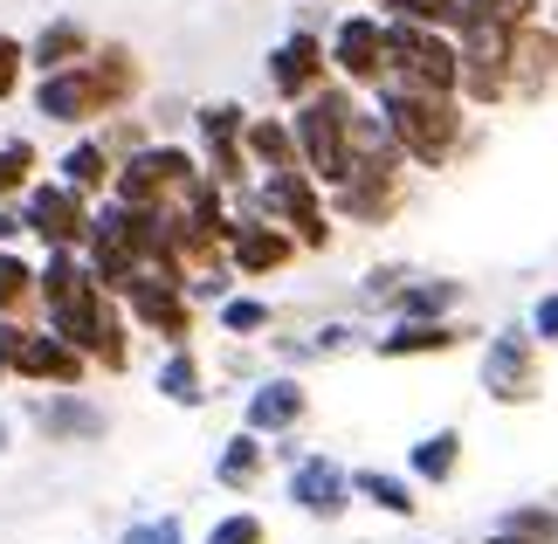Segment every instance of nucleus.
Here are the masks:
<instances>
[{
  "label": "nucleus",
  "instance_id": "obj_1",
  "mask_svg": "<svg viewBox=\"0 0 558 544\" xmlns=\"http://www.w3.org/2000/svg\"><path fill=\"white\" fill-rule=\"evenodd\" d=\"M35 311L56 338H70L90 359V373H104V379L132 373V344H124L132 317H124V303L104 290L97 269L76 249H49V263H35Z\"/></svg>",
  "mask_w": 558,
  "mask_h": 544
},
{
  "label": "nucleus",
  "instance_id": "obj_2",
  "mask_svg": "<svg viewBox=\"0 0 558 544\" xmlns=\"http://www.w3.org/2000/svg\"><path fill=\"white\" fill-rule=\"evenodd\" d=\"M373 111L386 118L400 159L421 166V172H441L448 159L462 152V124H469V104L462 97H435V90H407V83H379L373 90Z\"/></svg>",
  "mask_w": 558,
  "mask_h": 544
},
{
  "label": "nucleus",
  "instance_id": "obj_3",
  "mask_svg": "<svg viewBox=\"0 0 558 544\" xmlns=\"http://www.w3.org/2000/svg\"><path fill=\"white\" fill-rule=\"evenodd\" d=\"M207 180V166H201V152H186L173 138H153V145H138L132 159H118L111 172V201L124 207H153V214H180L186 207V193Z\"/></svg>",
  "mask_w": 558,
  "mask_h": 544
},
{
  "label": "nucleus",
  "instance_id": "obj_4",
  "mask_svg": "<svg viewBox=\"0 0 558 544\" xmlns=\"http://www.w3.org/2000/svg\"><path fill=\"white\" fill-rule=\"evenodd\" d=\"M352 97L345 83H325V90H311L304 104H290V132H296V166L311 172L317 186H338L352 172V138H345V118H352Z\"/></svg>",
  "mask_w": 558,
  "mask_h": 544
},
{
  "label": "nucleus",
  "instance_id": "obj_5",
  "mask_svg": "<svg viewBox=\"0 0 558 544\" xmlns=\"http://www.w3.org/2000/svg\"><path fill=\"white\" fill-rule=\"evenodd\" d=\"M248 201H255V214H269L276 228H290V234H296V249H311V255H325V249H331V234H338L331 201H325V186H317L304 166L263 172V180L248 186Z\"/></svg>",
  "mask_w": 558,
  "mask_h": 544
},
{
  "label": "nucleus",
  "instance_id": "obj_6",
  "mask_svg": "<svg viewBox=\"0 0 558 544\" xmlns=\"http://www.w3.org/2000/svg\"><path fill=\"white\" fill-rule=\"evenodd\" d=\"M386 83L456 97V83H462L456 35H441V28H414V21H386Z\"/></svg>",
  "mask_w": 558,
  "mask_h": 544
},
{
  "label": "nucleus",
  "instance_id": "obj_7",
  "mask_svg": "<svg viewBox=\"0 0 558 544\" xmlns=\"http://www.w3.org/2000/svg\"><path fill=\"white\" fill-rule=\"evenodd\" d=\"M483 394L497 407H524L538 400V379H545V344L524 331V324H504V331L483 338V365H476Z\"/></svg>",
  "mask_w": 558,
  "mask_h": 544
},
{
  "label": "nucleus",
  "instance_id": "obj_8",
  "mask_svg": "<svg viewBox=\"0 0 558 544\" xmlns=\"http://www.w3.org/2000/svg\"><path fill=\"white\" fill-rule=\"evenodd\" d=\"M325 62H331V83L373 97L386 83V14H373V8L338 14V28L325 35Z\"/></svg>",
  "mask_w": 558,
  "mask_h": 544
},
{
  "label": "nucleus",
  "instance_id": "obj_9",
  "mask_svg": "<svg viewBox=\"0 0 558 544\" xmlns=\"http://www.w3.org/2000/svg\"><path fill=\"white\" fill-rule=\"evenodd\" d=\"M90 207L97 201H83L76 186H62V180H28V193L14 201L21 214V234H35L41 249H76L83 255V234H90Z\"/></svg>",
  "mask_w": 558,
  "mask_h": 544
},
{
  "label": "nucleus",
  "instance_id": "obj_10",
  "mask_svg": "<svg viewBox=\"0 0 558 544\" xmlns=\"http://www.w3.org/2000/svg\"><path fill=\"white\" fill-rule=\"evenodd\" d=\"M28 427L56 448H97L104 434H111V407L90 400L83 386H41L28 400Z\"/></svg>",
  "mask_w": 558,
  "mask_h": 544
},
{
  "label": "nucleus",
  "instance_id": "obj_11",
  "mask_svg": "<svg viewBox=\"0 0 558 544\" xmlns=\"http://www.w3.org/2000/svg\"><path fill=\"white\" fill-rule=\"evenodd\" d=\"M242 124H248L242 104H201V111H193V138H201L193 152H201L207 180L228 186V193H248V186H255L248 152H242Z\"/></svg>",
  "mask_w": 558,
  "mask_h": 544
},
{
  "label": "nucleus",
  "instance_id": "obj_12",
  "mask_svg": "<svg viewBox=\"0 0 558 544\" xmlns=\"http://www.w3.org/2000/svg\"><path fill=\"white\" fill-rule=\"evenodd\" d=\"M331 221H352V228H386L393 214L407 207V166H352L331 193Z\"/></svg>",
  "mask_w": 558,
  "mask_h": 544
},
{
  "label": "nucleus",
  "instance_id": "obj_13",
  "mask_svg": "<svg viewBox=\"0 0 558 544\" xmlns=\"http://www.w3.org/2000/svg\"><path fill=\"white\" fill-rule=\"evenodd\" d=\"M296 263V234L290 228H276L269 214H255L248 193H234V228H228V269L234 276H276V269H290Z\"/></svg>",
  "mask_w": 558,
  "mask_h": 544
},
{
  "label": "nucleus",
  "instance_id": "obj_14",
  "mask_svg": "<svg viewBox=\"0 0 558 544\" xmlns=\"http://www.w3.org/2000/svg\"><path fill=\"white\" fill-rule=\"evenodd\" d=\"M8 379H21V386H90V359H83L70 338H56L49 324H21Z\"/></svg>",
  "mask_w": 558,
  "mask_h": 544
},
{
  "label": "nucleus",
  "instance_id": "obj_15",
  "mask_svg": "<svg viewBox=\"0 0 558 544\" xmlns=\"http://www.w3.org/2000/svg\"><path fill=\"white\" fill-rule=\"evenodd\" d=\"M283 496L304 517H317V524H331V517H345L352 510V469L338 462V455H296L290 475H283Z\"/></svg>",
  "mask_w": 558,
  "mask_h": 544
},
{
  "label": "nucleus",
  "instance_id": "obj_16",
  "mask_svg": "<svg viewBox=\"0 0 558 544\" xmlns=\"http://www.w3.org/2000/svg\"><path fill=\"white\" fill-rule=\"evenodd\" d=\"M325 83H331V62H325V35L317 28H290L269 49V90L283 104H304L311 90H325Z\"/></svg>",
  "mask_w": 558,
  "mask_h": 544
},
{
  "label": "nucleus",
  "instance_id": "obj_17",
  "mask_svg": "<svg viewBox=\"0 0 558 544\" xmlns=\"http://www.w3.org/2000/svg\"><path fill=\"white\" fill-rule=\"evenodd\" d=\"M28 104H35V118L70 124V132L104 124L97 90H90V70H83V62H70V70H56V76H28Z\"/></svg>",
  "mask_w": 558,
  "mask_h": 544
},
{
  "label": "nucleus",
  "instance_id": "obj_18",
  "mask_svg": "<svg viewBox=\"0 0 558 544\" xmlns=\"http://www.w3.org/2000/svg\"><path fill=\"white\" fill-rule=\"evenodd\" d=\"M558 90V35L545 21L510 35V104H545Z\"/></svg>",
  "mask_w": 558,
  "mask_h": 544
},
{
  "label": "nucleus",
  "instance_id": "obj_19",
  "mask_svg": "<svg viewBox=\"0 0 558 544\" xmlns=\"http://www.w3.org/2000/svg\"><path fill=\"white\" fill-rule=\"evenodd\" d=\"M304 413H311V394H304V379H263L255 394L242 400V427L248 434H263V442H283V434L304 427Z\"/></svg>",
  "mask_w": 558,
  "mask_h": 544
},
{
  "label": "nucleus",
  "instance_id": "obj_20",
  "mask_svg": "<svg viewBox=\"0 0 558 544\" xmlns=\"http://www.w3.org/2000/svg\"><path fill=\"white\" fill-rule=\"evenodd\" d=\"M462 338L469 331L456 317H393L373 338V359H441V352H456Z\"/></svg>",
  "mask_w": 558,
  "mask_h": 544
},
{
  "label": "nucleus",
  "instance_id": "obj_21",
  "mask_svg": "<svg viewBox=\"0 0 558 544\" xmlns=\"http://www.w3.org/2000/svg\"><path fill=\"white\" fill-rule=\"evenodd\" d=\"M90 49H97V35L83 28L76 14H49L28 35V76H56V70H70V62H83Z\"/></svg>",
  "mask_w": 558,
  "mask_h": 544
},
{
  "label": "nucleus",
  "instance_id": "obj_22",
  "mask_svg": "<svg viewBox=\"0 0 558 544\" xmlns=\"http://www.w3.org/2000/svg\"><path fill=\"white\" fill-rule=\"evenodd\" d=\"M263 475H269V442H263V434H248V427H234L228 442H221V455H214V483H221L228 496H248Z\"/></svg>",
  "mask_w": 558,
  "mask_h": 544
},
{
  "label": "nucleus",
  "instance_id": "obj_23",
  "mask_svg": "<svg viewBox=\"0 0 558 544\" xmlns=\"http://www.w3.org/2000/svg\"><path fill=\"white\" fill-rule=\"evenodd\" d=\"M407 475H414L421 489H448L462 475V427H435L421 434L414 448H407Z\"/></svg>",
  "mask_w": 558,
  "mask_h": 544
},
{
  "label": "nucleus",
  "instance_id": "obj_24",
  "mask_svg": "<svg viewBox=\"0 0 558 544\" xmlns=\"http://www.w3.org/2000/svg\"><path fill=\"white\" fill-rule=\"evenodd\" d=\"M111 172H118V159L97 145V132H83V138L56 159V180H62V186H76L83 201H104V193H111Z\"/></svg>",
  "mask_w": 558,
  "mask_h": 544
},
{
  "label": "nucleus",
  "instance_id": "obj_25",
  "mask_svg": "<svg viewBox=\"0 0 558 544\" xmlns=\"http://www.w3.org/2000/svg\"><path fill=\"white\" fill-rule=\"evenodd\" d=\"M462 303H469L462 282H448V276H407L386 311H393V317H456Z\"/></svg>",
  "mask_w": 558,
  "mask_h": 544
},
{
  "label": "nucleus",
  "instance_id": "obj_26",
  "mask_svg": "<svg viewBox=\"0 0 558 544\" xmlns=\"http://www.w3.org/2000/svg\"><path fill=\"white\" fill-rule=\"evenodd\" d=\"M352 496L373 504V510H386V517H414L421 510V483L400 475V469H352Z\"/></svg>",
  "mask_w": 558,
  "mask_h": 544
},
{
  "label": "nucleus",
  "instance_id": "obj_27",
  "mask_svg": "<svg viewBox=\"0 0 558 544\" xmlns=\"http://www.w3.org/2000/svg\"><path fill=\"white\" fill-rule=\"evenodd\" d=\"M242 152H248V172H283V166H296L290 118H248L242 124Z\"/></svg>",
  "mask_w": 558,
  "mask_h": 544
},
{
  "label": "nucleus",
  "instance_id": "obj_28",
  "mask_svg": "<svg viewBox=\"0 0 558 544\" xmlns=\"http://www.w3.org/2000/svg\"><path fill=\"white\" fill-rule=\"evenodd\" d=\"M359 344H373L366 338V324H325V331H311V338H276V352H283L290 365H317V359H338V352H359Z\"/></svg>",
  "mask_w": 558,
  "mask_h": 544
},
{
  "label": "nucleus",
  "instance_id": "obj_29",
  "mask_svg": "<svg viewBox=\"0 0 558 544\" xmlns=\"http://www.w3.org/2000/svg\"><path fill=\"white\" fill-rule=\"evenodd\" d=\"M159 394L173 407H201L207 400V373H201V359H193L186 344H173V352L159 359Z\"/></svg>",
  "mask_w": 558,
  "mask_h": 544
},
{
  "label": "nucleus",
  "instance_id": "obj_30",
  "mask_svg": "<svg viewBox=\"0 0 558 544\" xmlns=\"http://www.w3.org/2000/svg\"><path fill=\"white\" fill-rule=\"evenodd\" d=\"M214 317H221V331H228V338H263L269 324H276L269 303H263V297H242V290H228L221 303H214Z\"/></svg>",
  "mask_w": 558,
  "mask_h": 544
},
{
  "label": "nucleus",
  "instance_id": "obj_31",
  "mask_svg": "<svg viewBox=\"0 0 558 544\" xmlns=\"http://www.w3.org/2000/svg\"><path fill=\"white\" fill-rule=\"evenodd\" d=\"M21 303H35V263L21 249H0V317H21Z\"/></svg>",
  "mask_w": 558,
  "mask_h": 544
},
{
  "label": "nucleus",
  "instance_id": "obj_32",
  "mask_svg": "<svg viewBox=\"0 0 558 544\" xmlns=\"http://www.w3.org/2000/svg\"><path fill=\"white\" fill-rule=\"evenodd\" d=\"M386 21H414V28H441V35H456V21H462V0H379Z\"/></svg>",
  "mask_w": 558,
  "mask_h": 544
},
{
  "label": "nucleus",
  "instance_id": "obj_33",
  "mask_svg": "<svg viewBox=\"0 0 558 544\" xmlns=\"http://www.w3.org/2000/svg\"><path fill=\"white\" fill-rule=\"evenodd\" d=\"M35 166H41V152L28 138H0V201H21L35 180Z\"/></svg>",
  "mask_w": 558,
  "mask_h": 544
},
{
  "label": "nucleus",
  "instance_id": "obj_34",
  "mask_svg": "<svg viewBox=\"0 0 558 544\" xmlns=\"http://www.w3.org/2000/svg\"><path fill=\"white\" fill-rule=\"evenodd\" d=\"M201 544H269V524L255 510H228V517H214V531Z\"/></svg>",
  "mask_w": 558,
  "mask_h": 544
},
{
  "label": "nucleus",
  "instance_id": "obj_35",
  "mask_svg": "<svg viewBox=\"0 0 558 544\" xmlns=\"http://www.w3.org/2000/svg\"><path fill=\"white\" fill-rule=\"evenodd\" d=\"M469 8H476L483 21H497V28H531V21H545V0H469Z\"/></svg>",
  "mask_w": 558,
  "mask_h": 544
},
{
  "label": "nucleus",
  "instance_id": "obj_36",
  "mask_svg": "<svg viewBox=\"0 0 558 544\" xmlns=\"http://www.w3.org/2000/svg\"><path fill=\"white\" fill-rule=\"evenodd\" d=\"M21 83H28V41L0 28V104H14Z\"/></svg>",
  "mask_w": 558,
  "mask_h": 544
},
{
  "label": "nucleus",
  "instance_id": "obj_37",
  "mask_svg": "<svg viewBox=\"0 0 558 544\" xmlns=\"http://www.w3.org/2000/svg\"><path fill=\"white\" fill-rule=\"evenodd\" d=\"M497 531H518V537H538V544H558V510L545 504H524V510H510Z\"/></svg>",
  "mask_w": 558,
  "mask_h": 544
},
{
  "label": "nucleus",
  "instance_id": "obj_38",
  "mask_svg": "<svg viewBox=\"0 0 558 544\" xmlns=\"http://www.w3.org/2000/svg\"><path fill=\"white\" fill-rule=\"evenodd\" d=\"M400 282H407V269H400V263H379V269L366 276V290H359L352 303H359V311H386V303H393V290H400Z\"/></svg>",
  "mask_w": 558,
  "mask_h": 544
},
{
  "label": "nucleus",
  "instance_id": "obj_39",
  "mask_svg": "<svg viewBox=\"0 0 558 544\" xmlns=\"http://www.w3.org/2000/svg\"><path fill=\"white\" fill-rule=\"evenodd\" d=\"M124 544H186V531H180V517H145V524L124 531Z\"/></svg>",
  "mask_w": 558,
  "mask_h": 544
},
{
  "label": "nucleus",
  "instance_id": "obj_40",
  "mask_svg": "<svg viewBox=\"0 0 558 544\" xmlns=\"http://www.w3.org/2000/svg\"><path fill=\"white\" fill-rule=\"evenodd\" d=\"M524 331L538 338V344H558V290H545L538 303H531V317H524Z\"/></svg>",
  "mask_w": 558,
  "mask_h": 544
},
{
  "label": "nucleus",
  "instance_id": "obj_41",
  "mask_svg": "<svg viewBox=\"0 0 558 544\" xmlns=\"http://www.w3.org/2000/svg\"><path fill=\"white\" fill-rule=\"evenodd\" d=\"M0 249H21V214H14V201H0Z\"/></svg>",
  "mask_w": 558,
  "mask_h": 544
},
{
  "label": "nucleus",
  "instance_id": "obj_42",
  "mask_svg": "<svg viewBox=\"0 0 558 544\" xmlns=\"http://www.w3.org/2000/svg\"><path fill=\"white\" fill-rule=\"evenodd\" d=\"M483 544H538V537H518V531H489Z\"/></svg>",
  "mask_w": 558,
  "mask_h": 544
},
{
  "label": "nucleus",
  "instance_id": "obj_43",
  "mask_svg": "<svg viewBox=\"0 0 558 544\" xmlns=\"http://www.w3.org/2000/svg\"><path fill=\"white\" fill-rule=\"evenodd\" d=\"M14 448V421H8V407H0V455Z\"/></svg>",
  "mask_w": 558,
  "mask_h": 544
},
{
  "label": "nucleus",
  "instance_id": "obj_44",
  "mask_svg": "<svg viewBox=\"0 0 558 544\" xmlns=\"http://www.w3.org/2000/svg\"><path fill=\"white\" fill-rule=\"evenodd\" d=\"M545 28H551V35H558V0H551V8H545Z\"/></svg>",
  "mask_w": 558,
  "mask_h": 544
},
{
  "label": "nucleus",
  "instance_id": "obj_45",
  "mask_svg": "<svg viewBox=\"0 0 558 544\" xmlns=\"http://www.w3.org/2000/svg\"><path fill=\"white\" fill-rule=\"evenodd\" d=\"M366 8H379V0H366Z\"/></svg>",
  "mask_w": 558,
  "mask_h": 544
}]
</instances>
